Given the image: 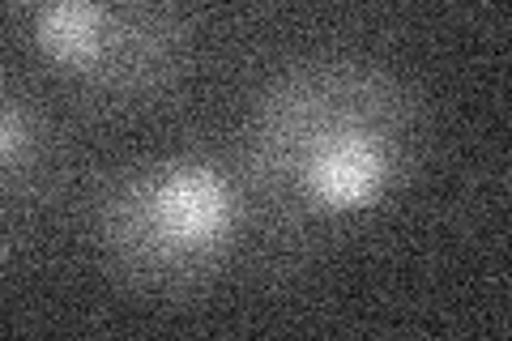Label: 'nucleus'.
I'll return each instance as SVG.
<instances>
[{"label":"nucleus","mask_w":512,"mask_h":341,"mask_svg":"<svg viewBox=\"0 0 512 341\" xmlns=\"http://www.w3.org/2000/svg\"><path fill=\"white\" fill-rule=\"evenodd\" d=\"M419 103L363 56H303L261 86L239 175L261 239H303L389 205L419 158Z\"/></svg>","instance_id":"nucleus-1"},{"label":"nucleus","mask_w":512,"mask_h":341,"mask_svg":"<svg viewBox=\"0 0 512 341\" xmlns=\"http://www.w3.org/2000/svg\"><path fill=\"white\" fill-rule=\"evenodd\" d=\"M256 222L239 167L163 154L120 171L94 201V243L120 282L154 295L197 290L231 265Z\"/></svg>","instance_id":"nucleus-2"},{"label":"nucleus","mask_w":512,"mask_h":341,"mask_svg":"<svg viewBox=\"0 0 512 341\" xmlns=\"http://www.w3.org/2000/svg\"><path fill=\"white\" fill-rule=\"evenodd\" d=\"M30 43L73 90L103 103H146L180 81L192 35L167 0H35Z\"/></svg>","instance_id":"nucleus-3"},{"label":"nucleus","mask_w":512,"mask_h":341,"mask_svg":"<svg viewBox=\"0 0 512 341\" xmlns=\"http://www.w3.org/2000/svg\"><path fill=\"white\" fill-rule=\"evenodd\" d=\"M60 167V141L43 111L22 99L18 90L0 103V184L9 201L43 197V188L56 180Z\"/></svg>","instance_id":"nucleus-4"}]
</instances>
